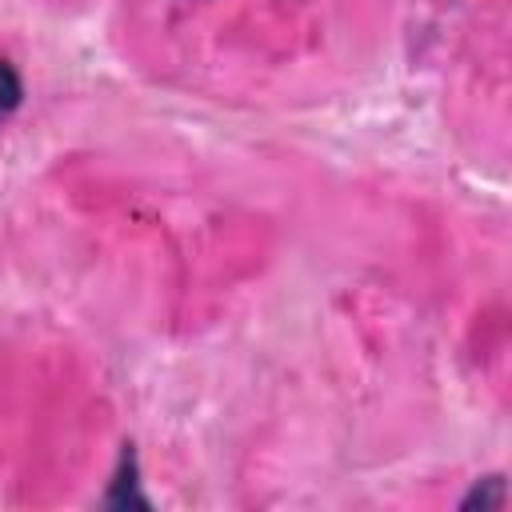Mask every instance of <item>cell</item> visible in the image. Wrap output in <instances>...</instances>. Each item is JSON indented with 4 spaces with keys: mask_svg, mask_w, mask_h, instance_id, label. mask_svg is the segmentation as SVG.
I'll return each instance as SVG.
<instances>
[{
    "mask_svg": "<svg viewBox=\"0 0 512 512\" xmlns=\"http://www.w3.org/2000/svg\"><path fill=\"white\" fill-rule=\"evenodd\" d=\"M20 104V76L0 60V120Z\"/></svg>",
    "mask_w": 512,
    "mask_h": 512,
    "instance_id": "obj_1",
    "label": "cell"
}]
</instances>
